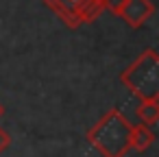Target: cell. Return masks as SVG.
<instances>
[{
	"label": "cell",
	"instance_id": "cell-3",
	"mask_svg": "<svg viewBox=\"0 0 159 157\" xmlns=\"http://www.w3.org/2000/svg\"><path fill=\"white\" fill-rule=\"evenodd\" d=\"M44 5L68 29H79L81 24L94 22L105 11V0H44Z\"/></svg>",
	"mask_w": 159,
	"mask_h": 157
},
{
	"label": "cell",
	"instance_id": "cell-5",
	"mask_svg": "<svg viewBox=\"0 0 159 157\" xmlns=\"http://www.w3.org/2000/svg\"><path fill=\"white\" fill-rule=\"evenodd\" d=\"M155 144V131L152 127L139 122V124H131V148L137 153H146L150 146Z\"/></svg>",
	"mask_w": 159,
	"mask_h": 157
},
{
	"label": "cell",
	"instance_id": "cell-1",
	"mask_svg": "<svg viewBox=\"0 0 159 157\" xmlns=\"http://www.w3.org/2000/svg\"><path fill=\"white\" fill-rule=\"evenodd\" d=\"M85 135L102 157H124L131 150V122L118 107H111Z\"/></svg>",
	"mask_w": 159,
	"mask_h": 157
},
{
	"label": "cell",
	"instance_id": "cell-2",
	"mask_svg": "<svg viewBox=\"0 0 159 157\" xmlns=\"http://www.w3.org/2000/svg\"><path fill=\"white\" fill-rule=\"evenodd\" d=\"M120 83L139 100H159V55L155 48H144L124 72Z\"/></svg>",
	"mask_w": 159,
	"mask_h": 157
},
{
	"label": "cell",
	"instance_id": "cell-9",
	"mask_svg": "<svg viewBox=\"0 0 159 157\" xmlns=\"http://www.w3.org/2000/svg\"><path fill=\"white\" fill-rule=\"evenodd\" d=\"M2 113H5V107H2V103H0V118H2Z\"/></svg>",
	"mask_w": 159,
	"mask_h": 157
},
{
	"label": "cell",
	"instance_id": "cell-7",
	"mask_svg": "<svg viewBox=\"0 0 159 157\" xmlns=\"http://www.w3.org/2000/svg\"><path fill=\"white\" fill-rule=\"evenodd\" d=\"M9 146H11V135H9L2 127H0V155H2Z\"/></svg>",
	"mask_w": 159,
	"mask_h": 157
},
{
	"label": "cell",
	"instance_id": "cell-4",
	"mask_svg": "<svg viewBox=\"0 0 159 157\" xmlns=\"http://www.w3.org/2000/svg\"><path fill=\"white\" fill-rule=\"evenodd\" d=\"M152 13H155V5L150 0H124L118 18L124 20L131 29H142Z\"/></svg>",
	"mask_w": 159,
	"mask_h": 157
},
{
	"label": "cell",
	"instance_id": "cell-6",
	"mask_svg": "<svg viewBox=\"0 0 159 157\" xmlns=\"http://www.w3.org/2000/svg\"><path fill=\"white\" fill-rule=\"evenodd\" d=\"M135 116L139 118V122L152 127L159 120V100H139V105L135 107Z\"/></svg>",
	"mask_w": 159,
	"mask_h": 157
},
{
	"label": "cell",
	"instance_id": "cell-8",
	"mask_svg": "<svg viewBox=\"0 0 159 157\" xmlns=\"http://www.w3.org/2000/svg\"><path fill=\"white\" fill-rule=\"evenodd\" d=\"M122 5H124V0H105V9H109L113 16H118V13H120Z\"/></svg>",
	"mask_w": 159,
	"mask_h": 157
}]
</instances>
